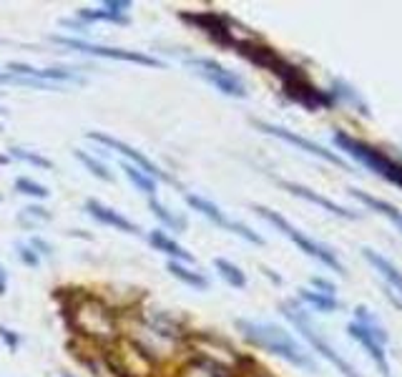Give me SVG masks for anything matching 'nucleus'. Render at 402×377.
I'll return each instance as SVG.
<instances>
[{
    "label": "nucleus",
    "instance_id": "f257e3e1",
    "mask_svg": "<svg viewBox=\"0 0 402 377\" xmlns=\"http://www.w3.org/2000/svg\"><path fill=\"white\" fill-rule=\"evenodd\" d=\"M234 324H237V329L244 335V340L252 342L254 347L282 357V360L299 367V370L317 372V365H314V360L309 357V352L304 350L284 327H279V324H274V322H254V319H237Z\"/></svg>",
    "mask_w": 402,
    "mask_h": 377
},
{
    "label": "nucleus",
    "instance_id": "5701e85b",
    "mask_svg": "<svg viewBox=\"0 0 402 377\" xmlns=\"http://www.w3.org/2000/svg\"><path fill=\"white\" fill-rule=\"evenodd\" d=\"M73 156L86 166V171H91V174L96 176V179L106 181V184H113V174L108 171V166L103 164V161L93 159V156H91L88 151H83V149H73Z\"/></svg>",
    "mask_w": 402,
    "mask_h": 377
},
{
    "label": "nucleus",
    "instance_id": "ea45409f",
    "mask_svg": "<svg viewBox=\"0 0 402 377\" xmlns=\"http://www.w3.org/2000/svg\"><path fill=\"white\" fill-rule=\"evenodd\" d=\"M0 131H3V126H0Z\"/></svg>",
    "mask_w": 402,
    "mask_h": 377
},
{
    "label": "nucleus",
    "instance_id": "ddd939ff",
    "mask_svg": "<svg viewBox=\"0 0 402 377\" xmlns=\"http://www.w3.org/2000/svg\"><path fill=\"white\" fill-rule=\"evenodd\" d=\"M279 186H282V189H287V192H289V194H294V197H299V199H307V202H312V204H317V207L327 209V212H332L334 217L357 219V214H355V212H349V209L339 207L337 202H332V199H327V197H322V194L312 192V189H307V186L294 184V181H282V179H279Z\"/></svg>",
    "mask_w": 402,
    "mask_h": 377
},
{
    "label": "nucleus",
    "instance_id": "c9c22d12",
    "mask_svg": "<svg viewBox=\"0 0 402 377\" xmlns=\"http://www.w3.org/2000/svg\"><path fill=\"white\" fill-rule=\"evenodd\" d=\"M264 274L269 277V279H274L277 284H282V279H279V277H277V274H274V272H272V269H267V267H264Z\"/></svg>",
    "mask_w": 402,
    "mask_h": 377
},
{
    "label": "nucleus",
    "instance_id": "423d86ee",
    "mask_svg": "<svg viewBox=\"0 0 402 377\" xmlns=\"http://www.w3.org/2000/svg\"><path fill=\"white\" fill-rule=\"evenodd\" d=\"M357 319L347 324V332L370 352V357L375 360V365L380 367L382 375H390V365H387V355H385V342L387 335L385 329L377 324V317L370 314V309L357 307Z\"/></svg>",
    "mask_w": 402,
    "mask_h": 377
},
{
    "label": "nucleus",
    "instance_id": "cd10ccee",
    "mask_svg": "<svg viewBox=\"0 0 402 377\" xmlns=\"http://www.w3.org/2000/svg\"><path fill=\"white\" fill-rule=\"evenodd\" d=\"M16 252H18V259H21L26 267H31V269H38V267H41V257L36 254V249H33L28 242H18Z\"/></svg>",
    "mask_w": 402,
    "mask_h": 377
},
{
    "label": "nucleus",
    "instance_id": "dca6fc26",
    "mask_svg": "<svg viewBox=\"0 0 402 377\" xmlns=\"http://www.w3.org/2000/svg\"><path fill=\"white\" fill-rule=\"evenodd\" d=\"M362 254H365V259L370 262L372 267H375L377 274L385 277V279L392 284V289H397V292L402 294V272L397 269V267L392 264V262L387 259V257H382L380 252L370 249V247H365V249H362Z\"/></svg>",
    "mask_w": 402,
    "mask_h": 377
},
{
    "label": "nucleus",
    "instance_id": "2eb2a0df",
    "mask_svg": "<svg viewBox=\"0 0 402 377\" xmlns=\"http://www.w3.org/2000/svg\"><path fill=\"white\" fill-rule=\"evenodd\" d=\"M184 202L189 204V207L194 209V212H199L201 217H207L209 222L217 224V227H222V229H227V232H232L234 219H229L227 214H224L222 209H219L214 202H209V199L199 197V194H191V192H186V194H184Z\"/></svg>",
    "mask_w": 402,
    "mask_h": 377
},
{
    "label": "nucleus",
    "instance_id": "39448f33",
    "mask_svg": "<svg viewBox=\"0 0 402 377\" xmlns=\"http://www.w3.org/2000/svg\"><path fill=\"white\" fill-rule=\"evenodd\" d=\"M282 312H284V317L289 319V322L294 324L297 329H299V332H302V337H304V340H307L309 345H312L314 350H317L319 355L324 357V360H327V362H332V365L337 367V370L342 372L344 377H360V375H357V370H355V367L349 365V362L344 360V357L339 355V352L334 350V347L329 345V342L324 340L322 335H319V332H317V327H314V324L309 322L307 312H304V309H302L299 304H297V302H284V304H282Z\"/></svg>",
    "mask_w": 402,
    "mask_h": 377
},
{
    "label": "nucleus",
    "instance_id": "473e14b6",
    "mask_svg": "<svg viewBox=\"0 0 402 377\" xmlns=\"http://www.w3.org/2000/svg\"><path fill=\"white\" fill-rule=\"evenodd\" d=\"M312 284H314V287H317L322 294H329V297H334V292H337V289H334V284H332V282L322 279V277H314V279H312Z\"/></svg>",
    "mask_w": 402,
    "mask_h": 377
},
{
    "label": "nucleus",
    "instance_id": "58836bf2",
    "mask_svg": "<svg viewBox=\"0 0 402 377\" xmlns=\"http://www.w3.org/2000/svg\"><path fill=\"white\" fill-rule=\"evenodd\" d=\"M0 96H3V91H0Z\"/></svg>",
    "mask_w": 402,
    "mask_h": 377
},
{
    "label": "nucleus",
    "instance_id": "9b49d317",
    "mask_svg": "<svg viewBox=\"0 0 402 377\" xmlns=\"http://www.w3.org/2000/svg\"><path fill=\"white\" fill-rule=\"evenodd\" d=\"M252 126L259 128V131H264V133H269V136L282 138V141H287V144L297 146V149H302V151H307V154L317 156V159L329 161V164L339 166V169H344V171L349 169V166L344 164L342 156H337V154H334V151H327V149H324V146L314 144V141H309V138H304V136H299V133L289 131V128H284V126H274V123H269V121H259V118H252Z\"/></svg>",
    "mask_w": 402,
    "mask_h": 377
},
{
    "label": "nucleus",
    "instance_id": "393cba45",
    "mask_svg": "<svg viewBox=\"0 0 402 377\" xmlns=\"http://www.w3.org/2000/svg\"><path fill=\"white\" fill-rule=\"evenodd\" d=\"M8 156H11V159H16V161H23V164L36 166V169H53V161H51V159L36 154V151L23 149V146H11V149H8Z\"/></svg>",
    "mask_w": 402,
    "mask_h": 377
},
{
    "label": "nucleus",
    "instance_id": "72a5a7b5",
    "mask_svg": "<svg viewBox=\"0 0 402 377\" xmlns=\"http://www.w3.org/2000/svg\"><path fill=\"white\" fill-rule=\"evenodd\" d=\"M61 26L71 28V31H78V33H88V26H86L83 21H73V18H63V21H61Z\"/></svg>",
    "mask_w": 402,
    "mask_h": 377
},
{
    "label": "nucleus",
    "instance_id": "2f4dec72",
    "mask_svg": "<svg viewBox=\"0 0 402 377\" xmlns=\"http://www.w3.org/2000/svg\"><path fill=\"white\" fill-rule=\"evenodd\" d=\"M103 8L116 13V16H126V13L131 11V3H128V0H108V3H103Z\"/></svg>",
    "mask_w": 402,
    "mask_h": 377
},
{
    "label": "nucleus",
    "instance_id": "4c0bfd02",
    "mask_svg": "<svg viewBox=\"0 0 402 377\" xmlns=\"http://www.w3.org/2000/svg\"><path fill=\"white\" fill-rule=\"evenodd\" d=\"M63 377H71V375H68V372H63Z\"/></svg>",
    "mask_w": 402,
    "mask_h": 377
},
{
    "label": "nucleus",
    "instance_id": "e433bc0d",
    "mask_svg": "<svg viewBox=\"0 0 402 377\" xmlns=\"http://www.w3.org/2000/svg\"><path fill=\"white\" fill-rule=\"evenodd\" d=\"M3 113H6V108H0V116H3Z\"/></svg>",
    "mask_w": 402,
    "mask_h": 377
},
{
    "label": "nucleus",
    "instance_id": "412c9836",
    "mask_svg": "<svg viewBox=\"0 0 402 377\" xmlns=\"http://www.w3.org/2000/svg\"><path fill=\"white\" fill-rule=\"evenodd\" d=\"M78 21H83L86 26H88V23H96V21L116 23V26H128V23H131V18H128V16H116V13L106 11V8H81Z\"/></svg>",
    "mask_w": 402,
    "mask_h": 377
},
{
    "label": "nucleus",
    "instance_id": "0eeeda50",
    "mask_svg": "<svg viewBox=\"0 0 402 377\" xmlns=\"http://www.w3.org/2000/svg\"><path fill=\"white\" fill-rule=\"evenodd\" d=\"M51 41L66 46L71 51H78L86 56H96V58H113V61H128V63L148 66V68H164V61L154 58V56L138 53V51H126V48H108V46H98V43L81 41V38H68V36H51Z\"/></svg>",
    "mask_w": 402,
    "mask_h": 377
},
{
    "label": "nucleus",
    "instance_id": "9d476101",
    "mask_svg": "<svg viewBox=\"0 0 402 377\" xmlns=\"http://www.w3.org/2000/svg\"><path fill=\"white\" fill-rule=\"evenodd\" d=\"M179 18L189 26H196L199 31H204L214 43L224 46V48H234L237 46V38L232 33V21L222 13H214V11H201V13H189V11H181Z\"/></svg>",
    "mask_w": 402,
    "mask_h": 377
},
{
    "label": "nucleus",
    "instance_id": "7ed1b4c3",
    "mask_svg": "<svg viewBox=\"0 0 402 377\" xmlns=\"http://www.w3.org/2000/svg\"><path fill=\"white\" fill-rule=\"evenodd\" d=\"M332 141L344 151V154L352 156L357 164L367 166V169L375 171V174H380L382 179H387L390 184L402 186V164L392 161L390 156H385L382 151L372 149L370 144H365V141H360V138H355V136H349V133H344V131H334Z\"/></svg>",
    "mask_w": 402,
    "mask_h": 377
},
{
    "label": "nucleus",
    "instance_id": "4468645a",
    "mask_svg": "<svg viewBox=\"0 0 402 377\" xmlns=\"http://www.w3.org/2000/svg\"><path fill=\"white\" fill-rule=\"evenodd\" d=\"M146 242L154 247L156 252H164L171 262H181V264H191V262H194V254L186 252L179 242L171 239L164 229H151V232L146 234Z\"/></svg>",
    "mask_w": 402,
    "mask_h": 377
},
{
    "label": "nucleus",
    "instance_id": "a211bd4d",
    "mask_svg": "<svg viewBox=\"0 0 402 377\" xmlns=\"http://www.w3.org/2000/svg\"><path fill=\"white\" fill-rule=\"evenodd\" d=\"M166 269H169L171 277H176L179 282H184V284H189V287L199 289V292H207L209 289V279L201 272H194L189 269L186 264H181V262H166Z\"/></svg>",
    "mask_w": 402,
    "mask_h": 377
},
{
    "label": "nucleus",
    "instance_id": "7c9ffc66",
    "mask_svg": "<svg viewBox=\"0 0 402 377\" xmlns=\"http://www.w3.org/2000/svg\"><path fill=\"white\" fill-rule=\"evenodd\" d=\"M28 244L36 249L38 257H53V247L48 244L46 239H41V237H31V242H28Z\"/></svg>",
    "mask_w": 402,
    "mask_h": 377
},
{
    "label": "nucleus",
    "instance_id": "4be33fe9",
    "mask_svg": "<svg viewBox=\"0 0 402 377\" xmlns=\"http://www.w3.org/2000/svg\"><path fill=\"white\" fill-rule=\"evenodd\" d=\"M148 209H151V212H154V217L159 219L166 229H171V232H184V229H186V219L171 214L169 209L159 202V199H148Z\"/></svg>",
    "mask_w": 402,
    "mask_h": 377
},
{
    "label": "nucleus",
    "instance_id": "1a4fd4ad",
    "mask_svg": "<svg viewBox=\"0 0 402 377\" xmlns=\"http://www.w3.org/2000/svg\"><path fill=\"white\" fill-rule=\"evenodd\" d=\"M83 136L88 138V141H96V144L106 146V149L118 151V154H121L123 159H128V164L133 161V166H138V169H141L143 174L151 176V179H159V181H166V184L179 186V181H176L174 176H169L166 171H161L159 166L154 164V161L146 159V156H143L141 151L133 149V146H128L126 141H121V138H113V136H108V133H103V131H86Z\"/></svg>",
    "mask_w": 402,
    "mask_h": 377
},
{
    "label": "nucleus",
    "instance_id": "bb28decb",
    "mask_svg": "<svg viewBox=\"0 0 402 377\" xmlns=\"http://www.w3.org/2000/svg\"><path fill=\"white\" fill-rule=\"evenodd\" d=\"M16 192L23 194V197H31V199H48V189L43 184H38V181L28 179V176H21V179H16Z\"/></svg>",
    "mask_w": 402,
    "mask_h": 377
},
{
    "label": "nucleus",
    "instance_id": "6e6552de",
    "mask_svg": "<svg viewBox=\"0 0 402 377\" xmlns=\"http://www.w3.org/2000/svg\"><path fill=\"white\" fill-rule=\"evenodd\" d=\"M186 66L194 68L196 76L212 83L217 91H222L224 96H232V98H247V86L244 81L239 78L234 71L224 68L219 61L214 58H201V56H194V58H186Z\"/></svg>",
    "mask_w": 402,
    "mask_h": 377
},
{
    "label": "nucleus",
    "instance_id": "f8f14e48",
    "mask_svg": "<svg viewBox=\"0 0 402 377\" xmlns=\"http://www.w3.org/2000/svg\"><path fill=\"white\" fill-rule=\"evenodd\" d=\"M86 214L88 217H93L98 224H106V227H113L116 232H123V234H141V227H138L136 222H131V219H126L123 214H118L116 209L106 207V204H100L98 199H86L83 204Z\"/></svg>",
    "mask_w": 402,
    "mask_h": 377
},
{
    "label": "nucleus",
    "instance_id": "f704fd0d",
    "mask_svg": "<svg viewBox=\"0 0 402 377\" xmlns=\"http://www.w3.org/2000/svg\"><path fill=\"white\" fill-rule=\"evenodd\" d=\"M6 289H8V272L3 269V264H0V297L6 294Z\"/></svg>",
    "mask_w": 402,
    "mask_h": 377
},
{
    "label": "nucleus",
    "instance_id": "a878e982",
    "mask_svg": "<svg viewBox=\"0 0 402 377\" xmlns=\"http://www.w3.org/2000/svg\"><path fill=\"white\" fill-rule=\"evenodd\" d=\"M51 219H53V214L46 212L43 207H36V204H31V207H26L18 214V224L26 229H36V222L46 224V222H51Z\"/></svg>",
    "mask_w": 402,
    "mask_h": 377
},
{
    "label": "nucleus",
    "instance_id": "20e7f679",
    "mask_svg": "<svg viewBox=\"0 0 402 377\" xmlns=\"http://www.w3.org/2000/svg\"><path fill=\"white\" fill-rule=\"evenodd\" d=\"M252 209H254L257 214H259L262 219H267V222L272 224V227H277L282 234H284L287 239L294 242L297 247H299L304 254L314 257L317 262H322L324 267H329V269H334L337 274H344V267L342 262L337 259V254H334L332 249H329L327 244H319V242H314L312 237H307L304 232H299V229L294 227V224H289L284 217H282L279 212H274V209L269 207H262V204H252Z\"/></svg>",
    "mask_w": 402,
    "mask_h": 377
},
{
    "label": "nucleus",
    "instance_id": "f3484780",
    "mask_svg": "<svg viewBox=\"0 0 402 377\" xmlns=\"http://www.w3.org/2000/svg\"><path fill=\"white\" fill-rule=\"evenodd\" d=\"M349 194L355 199H360L362 204H367L370 209H375L377 214H382V217H387L390 219L392 224H395L397 229L402 232V212L397 207H392L390 202H382V199H377V197H372V194H365V192H360V189H349Z\"/></svg>",
    "mask_w": 402,
    "mask_h": 377
},
{
    "label": "nucleus",
    "instance_id": "b1692460",
    "mask_svg": "<svg viewBox=\"0 0 402 377\" xmlns=\"http://www.w3.org/2000/svg\"><path fill=\"white\" fill-rule=\"evenodd\" d=\"M299 299H302V302L312 304V307L319 309V312H337V309H339L337 297H329V294L314 292V289H299Z\"/></svg>",
    "mask_w": 402,
    "mask_h": 377
},
{
    "label": "nucleus",
    "instance_id": "c85d7f7f",
    "mask_svg": "<svg viewBox=\"0 0 402 377\" xmlns=\"http://www.w3.org/2000/svg\"><path fill=\"white\" fill-rule=\"evenodd\" d=\"M232 234H237V237H242V239L252 242V244H264V239H262L259 234H257L254 229H249L247 224H242V222L232 224Z\"/></svg>",
    "mask_w": 402,
    "mask_h": 377
},
{
    "label": "nucleus",
    "instance_id": "aec40b11",
    "mask_svg": "<svg viewBox=\"0 0 402 377\" xmlns=\"http://www.w3.org/2000/svg\"><path fill=\"white\" fill-rule=\"evenodd\" d=\"M214 267H217L219 277H222V279L227 282L229 287H234V289H244V287H247V274H244V272L239 269V267L234 264V262L217 257V259H214Z\"/></svg>",
    "mask_w": 402,
    "mask_h": 377
},
{
    "label": "nucleus",
    "instance_id": "f03ea898",
    "mask_svg": "<svg viewBox=\"0 0 402 377\" xmlns=\"http://www.w3.org/2000/svg\"><path fill=\"white\" fill-rule=\"evenodd\" d=\"M71 327L81 337H88V340H96L100 345H111L113 340H118L113 309L103 299L91 297V294L73 304V309H71Z\"/></svg>",
    "mask_w": 402,
    "mask_h": 377
},
{
    "label": "nucleus",
    "instance_id": "c756f323",
    "mask_svg": "<svg viewBox=\"0 0 402 377\" xmlns=\"http://www.w3.org/2000/svg\"><path fill=\"white\" fill-rule=\"evenodd\" d=\"M0 342H3L11 352H18V347H21V335L13 332L11 327H6V324H0Z\"/></svg>",
    "mask_w": 402,
    "mask_h": 377
},
{
    "label": "nucleus",
    "instance_id": "6ab92c4d",
    "mask_svg": "<svg viewBox=\"0 0 402 377\" xmlns=\"http://www.w3.org/2000/svg\"><path fill=\"white\" fill-rule=\"evenodd\" d=\"M121 171L126 174V179L131 181L133 186H136V189L143 194V197L156 199V179H151L148 174H143L138 166L128 164V161H121Z\"/></svg>",
    "mask_w": 402,
    "mask_h": 377
}]
</instances>
